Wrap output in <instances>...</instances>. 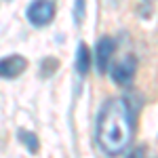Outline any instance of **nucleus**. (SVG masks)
<instances>
[{
  "label": "nucleus",
  "mask_w": 158,
  "mask_h": 158,
  "mask_svg": "<svg viewBox=\"0 0 158 158\" xmlns=\"http://www.w3.org/2000/svg\"><path fill=\"white\" fill-rule=\"evenodd\" d=\"M133 131L135 118L129 101L122 97L108 99L97 118V146L108 156H118L133 141Z\"/></svg>",
  "instance_id": "f257e3e1"
},
{
  "label": "nucleus",
  "mask_w": 158,
  "mask_h": 158,
  "mask_svg": "<svg viewBox=\"0 0 158 158\" xmlns=\"http://www.w3.org/2000/svg\"><path fill=\"white\" fill-rule=\"evenodd\" d=\"M25 15H27V21L32 25L42 27V25L53 21V17H55V2L53 0H34L27 6Z\"/></svg>",
  "instance_id": "f03ea898"
},
{
  "label": "nucleus",
  "mask_w": 158,
  "mask_h": 158,
  "mask_svg": "<svg viewBox=\"0 0 158 158\" xmlns=\"http://www.w3.org/2000/svg\"><path fill=\"white\" fill-rule=\"evenodd\" d=\"M135 70H137V61H135L133 55H129V57L120 59L118 63H114V65L110 68V74H112V80H114L116 85L129 86L133 82Z\"/></svg>",
  "instance_id": "7ed1b4c3"
},
{
  "label": "nucleus",
  "mask_w": 158,
  "mask_h": 158,
  "mask_svg": "<svg viewBox=\"0 0 158 158\" xmlns=\"http://www.w3.org/2000/svg\"><path fill=\"white\" fill-rule=\"evenodd\" d=\"M25 68H27V61H25L21 55H9V57L0 59V78L13 80V78H17L19 74H23Z\"/></svg>",
  "instance_id": "20e7f679"
},
{
  "label": "nucleus",
  "mask_w": 158,
  "mask_h": 158,
  "mask_svg": "<svg viewBox=\"0 0 158 158\" xmlns=\"http://www.w3.org/2000/svg\"><path fill=\"white\" fill-rule=\"evenodd\" d=\"M114 51H116V40H114V38L106 36L97 42V51H95L97 55H95V57H97V68H99L101 74L110 70V59H112Z\"/></svg>",
  "instance_id": "39448f33"
},
{
  "label": "nucleus",
  "mask_w": 158,
  "mask_h": 158,
  "mask_svg": "<svg viewBox=\"0 0 158 158\" xmlns=\"http://www.w3.org/2000/svg\"><path fill=\"white\" fill-rule=\"evenodd\" d=\"M91 68V53L86 49V44H80L78 47V53H76V70L80 76H85Z\"/></svg>",
  "instance_id": "423d86ee"
},
{
  "label": "nucleus",
  "mask_w": 158,
  "mask_h": 158,
  "mask_svg": "<svg viewBox=\"0 0 158 158\" xmlns=\"http://www.w3.org/2000/svg\"><path fill=\"white\" fill-rule=\"evenodd\" d=\"M17 137H19V141H23L25 146H27L30 152H36L38 150V139H36L34 133H30V131H25V129H19V131H17Z\"/></svg>",
  "instance_id": "0eeeda50"
},
{
  "label": "nucleus",
  "mask_w": 158,
  "mask_h": 158,
  "mask_svg": "<svg viewBox=\"0 0 158 158\" xmlns=\"http://www.w3.org/2000/svg\"><path fill=\"white\" fill-rule=\"evenodd\" d=\"M57 65H59V61H57V59H53V57H47V59L42 61V70H40V76H42V78H49L51 74H55Z\"/></svg>",
  "instance_id": "6e6552de"
},
{
  "label": "nucleus",
  "mask_w": 158,
  "mask_h": 158,
  "mask_svg": "<svg viewBox=\"0 0 158 158\" xmlns=\"http://www.w3.org/2000/svg\"><path fill=\"white\" fill-rule=\"evenodd\" d=\"M82 13H85V0H76V6H74V17H76V23H80Z\"/></svg>",
  "instance_id": "1a4fd4ad"
},
{
  "label": "nucleus",
  "mask_w": 158,
  "mask_h": 158,
  "mask_svg": "<svg viewBox=\"0 0 158 158\" xmlns=\"http://www.w3.org/2000/svg\"><path fill=\"white\" fill-rule=\"evenodd\" d=\"M146 2H150V0H146Z\"/></svg>",
  "instance_id": "9d476101"
}]
</instances>
